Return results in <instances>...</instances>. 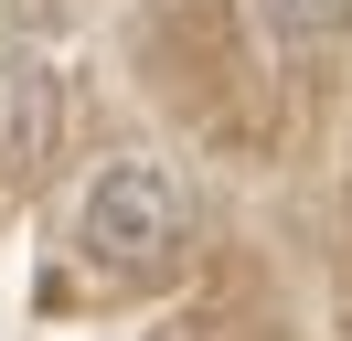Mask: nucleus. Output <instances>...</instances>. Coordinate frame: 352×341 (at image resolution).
<instances>
[{"mask_svg": "<svg viewBox=\"0 0 352 341\" xmlns=\"http://www.w3.org/2000/svg\"><path fill=\"white\" fill-rule=\"evenodd\" d=\"M65 128V85L43 54H0V170H32Z\"/></svg>", "mask_w": 352, "mask_h": 341, "instance_id": "2", "label": "nucleus"}, {"mask_svg": "<svg viewBox=\"0 0 352 341\" xmlns=\"http://www.w3.org/2000/svg\"><path fill=\"white\" fill-rule=\"evenodd\" d=\"M182 182L160 160H118V170H96L86 182V203H75V245H86V267H118V277H139V267H160V256L182 245Z\"/></svg>", "mask_w": 352, "mask_h": 341, "instance_id": "1", "label": "nucleus"}, {"mask_svg": "<svg viewBox=\"0 0 352 341\" xmlns=\"http://www.w3.org/2000/svg\"><path fill=\"white\" fill-rule=\"evenodd\" d=\"M256 11V32H278V43H342L352 32V0H245Z\"/></svg>", "mask_w": 352, "mask_h": 341, "instance_id": "3", "label": "nucleus"}]
</instances>
